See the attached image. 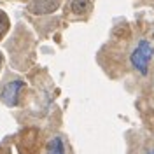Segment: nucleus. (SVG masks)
Masks as SVG:
<instances>
[{"label":"nucleus","instance_id":"8","mask_svg":"<svg viewBox=\"0 0 154 154\" xmlns=\"http://www.w3.org/2000/svg\"><path fill=\"white\" fill-rule=\"evenodd\" d=\"M0 63H2V56H0Z\"/></svg>","mask_w":154,"mask_h":154},{"label":"nucleus","instance_id":"2","mask_svg":"<svg viewBox=\"0 0 154 154\" xmlns=\"http://www.w3.org/2000/svg\"><path fill=\"white\" fill-rule=\"evenodd\" d=\"M21 88H23V81H12L9 84H5V88L2 89V102L4 103H7L9 107L16 105L18 103V96H19V91H21Z\"/></svg>","mask_w":154,"mask_h":154},{"label":"nucleus","instance_id":"4","mask_svg":"<svg viewBox=\"0 0 154 154\" xmlns=\"http://www.w3.org/2000/svg\"><path fill=\"white\" fill-rule=\"evenodd\" d=\"M48 154H65V145L60 137L51 138L48 144Z\"/></svg>","mask_w":154,"mask_h":154},{"label":"nucleus","instance_id":"6","mask_svg":"<svg viewBox=\"0 0 154 154\" xmlns=\"http://www.w3.org/2000/svg\"><path fill=\"white\" fill-rule=\"evenodd\" d=\"M7 28H9V18L4 11H0V37L7 32Z\"/></svg>","mask_w":154,"mask_h":154},{"label":"nucleus","instance_id":"1","mask_svg":"<svg viewBox=\"0 0 154 154\" xmlns=\"http://www.w3.org/2000/svg\"><path fill=\"white\" fill-rule=\"evenodd\" d=\"M152 54H154V49L147 40H140L137 49L131 53V63L142 75L147 74V67H149V61H151Z\"/></svg>","mask_w":154,"mask_h":154},{"label":"nucleus","instance_id":"3","mask_svg":"<svg viewBox=\"0 0 154 154\" xmlns=\"http://www.w3.org/2000/svg\"><path fill=\"white\" fill-rule=\"evenodd\" d=\"M58 9L56 0H33L28 5V11L32 14H51Z\"/></svg>","mask_w":154,"mask_h":154},{"label":"nucleus","instance_id":"5","mask_svg":"<svg viewBox=\"0 0 154 154\" xmlns=\"http://www.w3.org/2000/svg\"><path fill=\"white\" fill-rule=\"evenodd\" d=\"M88 7H89V0H72L70 4V9L75 14H84Z\"/></svg>","mask_w":154,"mask_h":154},{"label":"nucleus","instance_id":"7","mask_svg":"<svg viewBox=\"0 0 154 154\" xmlns=\"http://www.w3.org/2000/svg\"><path fill=\"white\" fill-rule=\"evenodd\" d=\"M145 154H154V149H149V151H147Z\"/></svg>","mask_w":154,"mask_h":154},{"label":"nucleus","instance_id":"9","mask_svg":"<svg viewBox=\"0 0 154 154\" xmlns=\"http://www.w3.org/2000/svg\"><path fill=\"white\" fill-rule=\"evenodd\" d=\"M152 37H154V35H152Z\"/></svg>","mask_w":154,"mask_h":154}]
</instances>
